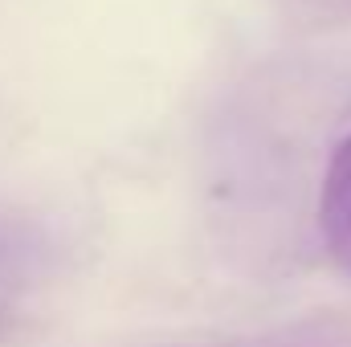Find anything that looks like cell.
Returning <instances> with one entry per match:
<instances>
[{
  "label": "cell",
  "mask_w": 351,
  "mask_h": 347,
  "mask_svg": "<svg viewBox=\"0 0 351 347\" xmlns=\"http://www.w3.org/2000/svg\"><path fill=\"white\" fill-rule=\"evenodd\" d=\"M319 229L331 261L343 278H351V135L331 152L319 192Z\"/></svg>",
  "instance_id": "1"
},
{
  "label": "cell",
  "mask_w": 351,
  "mask_h": 347,
  "mask_svg": "<svg viewBox=\"0 0 351 347\" xmlns=\"http://www.w3.org/2000/svg\"><path fill=\"white\" fill-rule=\"evenodd\" d=\"M294 33H331L351 25V0H269Z\"/></svg>",
  "instance_id": "2"
}]
</instances>
